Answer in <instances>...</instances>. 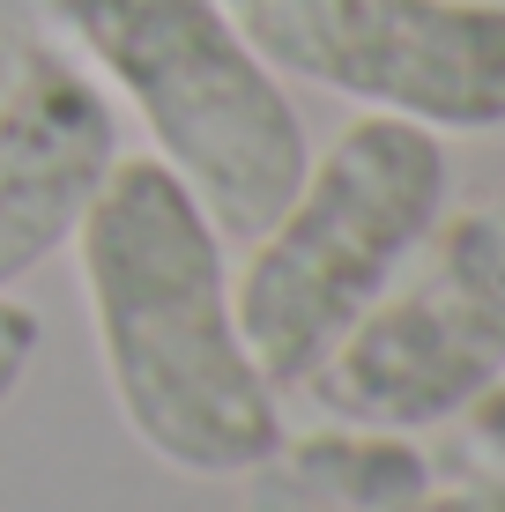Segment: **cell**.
Wrapping results in <instances>:
<instances>
[{"label":"cell","instance_id":"cell-8","mask_svg":"<svg viewBox=\"0 0 505 512\" xmlns=\"http://www.w3.org/2000/svg\"><path fill=\"white\" fill-rule=\"evenodd\" d=\"M372 512H505V483H461V490H416V498L372 505Z\"/></svg>","mask_w":505,"mask_h":512},{"label":"cell","instance_id":"cell-6","mask_svg":"<svg viewBox=\"0 0 505 512\" xmlns=\"http://www.w3.org/2000/svg\"><path fill=\"white\" fill-rule=\"evenodd\" d=\"M112 171V112L75 67L30 60L0 97V290L75 238Z\"/></svg>","mask_w":505,"mask_h":512},{"label":"cell","instance_id":"cell-3","mask_svg":"<svg viewBox=\"0 0 505 512\" xmlns=\"http://www.w3.org/2000/svg\"><path fill=\"white\" fill-rule=\"evenodd\" d=\"M52 23L142 112L223 238H260L283 216L312 164L305 119L223 0H52Z\"/></svg>","mask_w":505,"mask_h":512},{"label":"cell","instance_id":"cell-5","mask_svg":"<svg viewBox=\"0 0 505 512\" xmlns=\"http://www.w3.org/2000/svg\"><path fill=\"white\" fill-rule=\"evenodd\" d=\"M275 75L431 134L505 127V0H223Z\"/></svg>","mask_w":505,"mask_h":512},{"label":"cell","instance_id":"cell-1","mask_svg":"<svg viewBox=\"0 0 505 512\" xmlns=\"http://www.w3.org/2000/svg\"><path fill=\"white\" fill-rule=\"evenodd\" d=\"M75 268L112 401L156 461L246 475L283 453L275 386L231 312L223 231L164 156H112L75 223Z\"/></svg>","mask_w":505,"mask_h":512},{"label":"cell","instance_id":"cell-7","mask_svg":"<svg viewBox=\"0 0 505 512\" xmlns=\"http://www.w3.org/2000/svg\"><path fill=\"white\" fill-rule=\"evenodd\" d=\"M30 357H38V312L15 305V297H0V401L23 386Z\"/></svg>","mask_w":505,"mask_h":512},{"label":"cell","instance_id":"cell-4","mask_svg":"<svg viewBox=\"0 0 505 512\" xmlns=\"http://www.w3.org/2000/svg\"><path fill=\"white\" fill-rule=\"evenodd\" d=\"M431 260L387 290L305 379L335 423L424 431L505 379V193L431 231Z\"/></svg>","mask_w":505,"mask_h":512},{"label":"cell","instance_id":"cell-2","mask_svg":"<svg viewBox=\"0 0 505 512\" xmlns=\"http://www.w3.org/2000/svg\"><path fill=\"white\" fill-rule=\"evenodd\" d=\"M446 193H454L446 141L394 112L350 119L327 141V156L305 164L298 193L253 238L231 282L238 334L275 394L305 386L342 334L394 290V275L439 231Z\"/></svg>","mask_w":505,"mask_h":512}]
</instances>
